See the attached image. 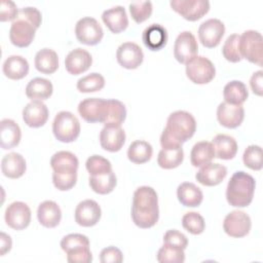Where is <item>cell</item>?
Instances as JSON below:
<instances>
[{
	"mask_svg": "<svg viewBox=\"0 0 263 263\" xmlns=\"http://www.w3.org/2000/svg\"><path fill=\"white\" fill-rule=\"evenodd\" d=\"M132 219L140 228L153 227L159 218L158 197L156 191L149 186L136 189L133 196Z\"/></svg>",
	"mask_w": 263,
	"mask_h": 263,
	"instance_id": "6da1fadb",
	"label": "cell"
},
{
	"mask_svg": "<svg viewBox=\"0 0 263 263\" xmlns=\"http://www.w3.org/2000/svg\"><path fill=\"white\" fill-rule=\"evenodd\" d=\"M256 182L255 179L243 171L235 172L226 188V199L231 206L246 208L254 197Z\"/></svg>",
	"mask_w": 263,
	"mask_h": 263,
	"instance_id": "7a4b0ae2",
	"label": "cell"
},
{
	"mask_svg": "<svg viewBox=\"0 0 263 263\" xmlns=\"http://www.w3.org/2000/svg\"><path fill=\"white\" fill-rule=\"evenodd\" d=\"M164 130L182 144L194 135L196 130V121L191 113L184 110H178L168 115Z\"/></svg>",
	"mask_w": 263,
	"mask_h": 263,
	"instance_id": "3957f363",
	"label": "cell"
},
{
	"mask_svg": "<svg viewBox=\"0 0 263 263\" xmlns=\"http://www.w3.org/2000/svg\"><path fill=\"white\" fill-rule=\"evenodd\" d=\"M52 132L58 141L71 143L75 141L80 134V122L73 113L61 111L53 119Z\"/></svg>",
	"mask_w": 263,
	"mask_h": 263,
	"instance_id": "277c9868",
	"label": "cell"
},
{
	"mask_svg": "<svg viewBox=\"0 0 263 263\" xmlns=\"http://www.w3.org/2000/svg\"><path fill=\"white\" fill-rule=\"evenodd\" d=\"M262 35L255 30H247L239 35V51L242 59L249 62L262 66L263 45Z\"/></svg>",
	"mask_w": 263,
	"mask_h": 263,
	"instance_id": "5b68a950",
	"label": "cell"
},
{
	"mask_svg": "<svg viewBox=\"0 0 263 263\" xmlns=\"http://www.w3.org/2000/svg\"><path fill=\"white\" fill-rule=\"evenodd\" d=\"M216 74L214 64L205 57L195 55L186 63V75L196 84H206L211 82Z\"/></svg>",
	"mask_w": 263,
	"mask_h": 263,
	"instance_id": "8992f818",
	"label": "cell"
},
{
	"mask_svg": "<svg viewBox=\"0 0 263 263\" xmlns=\"http://www.w3.org/2000/svg\"><path fill=\"white\" fill-rule=\"evenodd\" d=\"M75 35L80 43L96 45L101 42L104 36V31L96 18L84 16L77 21L75 25Z\"/></svg>",
	"mask_w": 263,
	"mask_h": 263,
	"instance_id": "52a82bcc",
	"label": "cell"
},
{
	"mask_svg": "<svg viewBox=\"0 0 263 263\" xmlns=\"http://www.w3.org/2000/svg\"><path fill=\"white\" fill-rule=\"evenodd\" d=\"M37 28L29 20L17 14L9 29V39L17 47L29 46L34 37Z\"/></svg>",
	"mask_w": 263,
	"mask_h": 263,
	"instance_id": "ba28073f",
	"label": "cell"
},
{
	"mask_svg": "<svg viewBox=\"0 0 263 263\" xmlns=\"http://www.w3.org/2000/svg\"><path fill=\"white\" fill-rule=\"evenodd\" d=\"M171 7L187 21H197L210 10L208 0H172Z\"/></svg>",
	"mask_w": 263,
	"mask_h": 263,
	"instance_id": "9c48e42d",
	"label": "cell"
},
{
	"mask_svg": "<svg viewBox=\"0 0 263 263\" xmlns=\"http://www.w3.org/2000/svg\"><path fill=\"white\" fill-rule=\"evenodd\" d=\"M252 222L250 216L243 211H232L226 215L223 221V229L231 237L239 238L246 236L251 230Z\"/></svg>",
	"mask_w": 263,
	"mask_h": 263,
	"instance_id": "30bf717a",
	"label": "cell"
},
{
	"mask_svg": "<svg viewBox=\"0 0 263 263\" xmlns=\"http://www.w3.org/2000/svg\"><path fill=\"white\" fill-rule=\"evenodd\" d=\"M225 33V26L218 18H209L200 24L198 28V38L200 43L206 48L219 45Z\"/></svg>",
	"mask_w": 263,
	"mask_h": 263,
	"instance_id": "8fae6325",
	"label": "cell"
},
{
	"mask_svg": "<svg viewBox=\"0 0 263 263\" xmlns=\"http://www.w3.org/2000/svg\"><path fill=\"white\" fill-rule=\"evenodd\" d=\"M4 219L10 228L14 230L25 229L31 222V210L23 201H13L6 208Z\"/></svg>",
	"mask_w": 263,
	"mask_h": 263,
	"instance_id": "7c38bea8",
	"label": "cell"
},
{
	"mask_svg": "<svg viewBox=\"0 0 263 263\" xmlns=\"http://www.w3.org/2000/svg\"><path fill=\"white\" fill-rule=\"evenodd\" d=\"M197 41L190 31H183L177 36L174 44V57L179 63L186 64L197 55Z\"/></svg>",
	"mask_w": 263,
	"mask_h": 263,
	"instance_id": "4fadbf2b",
	"label": "cell"
},
{
	"mask_svg": "<svg viewBox=\"0 0 263 263\" xmlns=\"http://www.w3.org/2000/svg\"><path fill=\"white\" fill-rule=\"evenodd\" d=\"M107 108V100L101 98H87L78 105L79 115L87 122H103Z\"/></svg>",
	"mask_w": 263,
	"mask_h": 263,
	"instance_id": "5bb4252c",
	"label": "cell"
},
{
	"mask_svg": "<svg viewBox=\"0 0 263 263\" xmlns=\"http://www.w3.org/2000/svg\"><path fill=\"white\" fill-rule=\"evenodd\" d=\"M75 221L83 227L95 226L101 219L102 210L99 203L92 199L80 201L75 209Z\"/></svg>",
	"mask_w": 263,
	"mask_h": 263,
	"instance_id": "9a60e30c",
	"label": "cell"
},
{
	"mask_svg": "<svg viewBox=\"0 0 263 263\" xmlns=\"http://www.w3.org/2000/svg\"><path fill=\"white\" fill-rule=\"evenodd\" d=\"M116 59L121 67L130 70L138 68L142 64L144 53L137 43L123 42L117 48Z\"/></svg>",
	"mask_w": 263,
	"mask_h": 263,
	"instance_id": "2e32d148",
	"label": "cell"
},
{
	"mask_svg": "<svg viewBox=\"0 0 263 263\" xmlns=\"http://www.w3.org/2000/svg\"><path fill=\"white\" fill-rule=\"evenodd\" d=\"M243 118L245 109L241 105L222 102L217 108V119L221 125L227 128H236L241 124Z\"/></svg>",
	"mask_w": 263,
	"mask_h": 263,
	"instance_id": "e0dca14e",
	"label": "cell"
},
{
	"mask_svg": "<svg viewBox=\"0 0 263 263\" xmlns=\"http://www.w3.org/2000/svg\"><path fill=\"white\" fill-rule=\"evenodd\" d=\"M125 142V132L119 125H104L100 132V143L104 150L119 151Z\"/></svg>",
	"mask_w": 263,
	"mask_h": 263,
	"instance_id": "ac0fdd59",
	"label": "cell"
},
{
	"mask_svg": "<svg viewBox=\"0 0 263 263\" xmlns=\"http://www.w3.org/2000/svg\"><path fill=\"white\" fill-rule=\"evenodd\" d=\"M91 64L92 58L90 53L81 47L71 50L65 59L66 70L72 75H79L87 71Z\"/></svg>",
	"mask_w": 263,
	"mask_h": 263,
	"instance_id": "d6986e66",
	"label": "cell"
},
{
	"mask_svg": "<svg viewBox=\"0 0 263 263\" xmlns=\"http://www.w3.org/2000/svg\"><path fill=\"white\" fill-rule=\"evenodd\" d=\"M48 119V109L42 101H31L23 109V120L30 127H40Z\"/></svg>",
	"mask_w": 263,
	"mask_h": 263,
	"instance_id": "ffe728a7",
	"label": "cell"
},
{
	"mask_svg": "<svg viewBox=\"0 0 263 263\" xmlns=\"http://www.w3.org/2000/svg\"><path fill=\"white\" fill-rule=\"evenodd\" d=\"M227 168L220 163H206L198 170L195 174V179L198 183L204 186L219 185L226 177Z\"/></svg>",
	"mask_w": 263,
	"mask_h": 263,
	"instance_id": "44dd1931",
	"label": "cell"
},
{
	"mask_svg": "<svg viewBox=\"0 0 263 263\" xmlns=\"http://www.w3.org/2000/svg\"><path fill=\"white\" fill-rule=\"evenodd\" d=\"M102 20L108 29L114 34L124 31L128 26L125 8L121 5H116L104 10L102 13Z\"/></svg>",
	"mask_w": 263,
	"mask_h": 263,
	"instance_id": "7402d4cb",
	"label": "cell"
},
{
	"mask_svg": "<svg viewBox=\"0 0 263 263\" xmlns=\"http://www.w3.org/2000/svg\"><path fill=\"white\" fill-rule=\"evenodd\" d=\"M37 219L42 226L54 228L60 224L62 219L61 208L52 200H44L38 205Z\"/></svg>",
	"mask_w": 263,
	"mask_h": 263,
	"instance_id": "603a6c76",
	"label": "cell"
},
{
	"mask_svg": "<svg viewBox=\"0 0 263 263\" xmlns=\"http://www.w3.org/2000/svg\"><path fill=\"white\" fill-rule=\"evenodd\" d=\"M142 40L150 50H159L167 42V31L159 24H151L143 31Z\"/></svg>",
	"mask_w": 263,
	"mask_h": 263,
	"instance_id": "cb8c5ba5",
	"label": "cell"
},
{
	"mask_svg": "<svg viewBox=\"0 0 263 263\" xmlns=\"http://www.w3.org/2000/svg\"><path fill=\"white\" fill-rule=\"evenodd\" d=\"M212 145L215 151V157L229 160L232 159L237 152V143L235 139L229 135L218 134L212 140Z\"/></svg>",
	"mask_w": 263,
	"mask_h": 263,
	"instance_id": "d4e9b609",
	"label": "cell"
},
{
	"mask_svg": "<svg viewBox=\"0 0 263 263\" xmlns=\"http://www.w3.org/2000/svg\"><path fill=\"white\" fill-rule=\"evenodd\" d=\"M27 168L25 158L16 152H10L3 156L1 160V171L3 175L10 179L21 178Z\"/></svg>",
	"mask_w": 263,
	"mask_h": 263,
	"instance_id": "484cf974",
	"label": "cell"
},
{
	"mask_svg": "<svg viewBox=\"0 0 263 263\" xmlns=\"http://www.w3.org/2000/svg\"><path fill=\"white\" fill-rule=\"evenodd\" d=\"M78 164V158L70 151H58L50 159V165L53 172L60 174L77 173Z\"/></svg>",
	"mask_w": 263,
	"mask_h": 263,
	"instance_id": "4316f807",
	"label": "cell"
},
{
	"mask_svg": "<svg viewBox=\"0 0 263 263\" xmlns=\"http://www.w3.org/2000/svg\"><path fill=\"white\" fill-rule=\"evenodd\" d=\"M0 144L3 149H11L18 145L22 137L18 124L9 118H4L0 122Z\"/></svg>",
	"mask_w": 263,
	"mask_h": 263,
	"instance_id": "83f0119b",
	"label": "cell"
},
{
	"mask_svg": "<svg viewBox=\"0 0 263 263\" xmlns=\"http://www.w3.org/2000/svg\"><path fill=\"white\" fill-rule=\"evenodd\" d=\"M177 197L184 206L195 208L202 202L203 194L200 188L194 183L184 182L177 188Z\"/></svg>",
	"mask_w": 263,
	"mask_h": 263,
	"instance_id": "f1b7e54d",
	"label": "cell"
},
{
	"mask_svg": "<svg viewBox=\"0 0 263 263\" xmlns=\"http://www.w3.org/2000/svg\"><path fill=\"white\" fill-rule=\"evenodd\" d=\"M4 75L12 80H18L28 75L29 63L22 55H10L8 57L2 66Z\"/></svg>",
	"mask_w": 263,
	"mask_h": 263,
	"instance_id": "f546056e",
	"label": "cell"
},
{
	"mask_svg": "<svg viewBox=\"0 0 263 263\" xmlns=\"http://www.w3.org/2000/svg\"><path fill=\"white\" fill-rule=\"evenodd\" d=\"M53 91L52 83L45 78L36 77L31 79L26 86V96L32 101L47 100Z\"/></svg>",
	"mask_w": 263,
	"mask_h": 263,
	"instance_id": "4dcf8cb0",
	"label": "cell"
},
{
	"mask_svg": "<svg viewBox=\"0 0 263 263\" xmlns=\"http://www.w3.org/2000/svg\"><path fill=\"white\" fill-rule=\"evenodd\" d=\"M35 67L43 74H52L59 68L58 53L51 48H42L35 55Z\"/></svg>",
	"mask_w": 263,
	"mask_h": 263,
	"instance_id": "1f68e13d",
	"label": "cell"
},
{
	"mask_svg": "<svg viewBox=\"0 0 263 263\" xmlns=\"http://www.w3.org/2000/svg\"><path fill=\"white\" fill-rule=\"evenodd\" d=\"M215 157V151L211 142L201 141L194 144L190 152L191 164L195 167H200L210 163Z\"/></svg>",
	"mask_w": 263,
	"mask_h": 263,
	"instance_id": "d6a6232c",
	"label": "cell"
},
{
	"mask_svg": "<svg viewBox=\"0 0 263 263\" xmlns=\"http://www.w3.org/2000/svg\"><path fill=\"white\" fill-rule=\"evenodd\" d=\"M224 102L232 105H242L248 97L249 91L246 84L239 80H232L228 82L223 89Z\"/></svg>",
	"mask_w": 263,
	"mask_h": 263,
	"instance_id": "836d02e7",
	"label": "cell"
},
{
	"mask_svg": "<svg viewBox=\"0 0 263 263\" xmlns=\"http://www.w3.org/2000/svg\"><path fill=\"white\" fill-rule=\"evenodd\" d=\"M126 117V109L122 102L118 100H107V108L102 123L104 125H119L123 123Z\"/></svg>",
	"mask_w": 263,
	"mask_h": 263,
	"instance_id": "e575fe53",
	"label": "cell"
},
{
	"mask_svg": "<svg viewBox=\"0 0 263 263\" xmlns=\"http://www.w3.org/2000/svg\"><path fill=\"white\" fill-rule=\"evenodd\" d=\"M153 154L152 146L143 140H136L130 143L127 149V158L137 164H142L151 159Z\"/></svg>",
	"mask_w": 263,
	"mask_h": 263,
	"instance_id": "d590c367",
	"label": "cell"
},
{
	"mask_svg": "<svg viewBox=\"0 0 263 263\" xmlns=\"http://www.w3.org/2000/svg\"><path fill=\"white\" fill-rule=\"evenodd\" d=\"M88 183L90 188L99 194H108L113 191L117 184V179L115 174L112 172L102 174V175H96V176H89Z\"/></svg>",
	"mask_w": 263,
	"mask_h": 263,
	"instance_id": "8d00e7d4",
	"label": "cell"
},
{
	"mask_svg": "<svg viewBox=\"0 0 263 263\" xmlns=\"http://www.w3.org/2000/svg\"><path fill=\"white\" fill-rule=\"evenodd\" d=\"M184 160V151L182 147L161 149L157 156V163L160 167L172 170L179 166Z\"/></svg>",
	"mask_w": 263,
	"mask_h": 263,
	"instance_id": "74e56055",
	"label": "cell"
},
{
	"mask_svg": "<svg viewBox=\"0 0 263 263\" xmlns=\"http://www.w3.org/2000/svg\"><path fill=\"white\" fill-rule=\"evenodd\" d=\"M76 86L81 92L98 91L105 86V78L102 74L93 72L78 79Z\"/></svg>",
	"mask_w": 263,
	"mask_h": 263,
	"instance_id": "f35d334b",
	"label": "cell"
},
{
	"mask_svg": "<svg viewBox=\"0 0 263 263\" xmlns=\"http://www.w3.org/2000/svg\"><path fill=\"white\" fill-rule=\"evenodd\" d=\"M156 259L160 263H183L185 253L181 248L163 245L157 252Z\"/></svg>",
	"mask_w": 263,
	"mask_h": 263,
	"instance_id": "ab89813d",
	"label": "cell"
},
{
	"mask_svg": "<svg viewBox=\"0 0 263 263\" xmlns=\"http://www.w3.org/2000/svg\"><path fill=\"white\" fill-rule=\"evenodd\" d=\"M223 57L231 63H237L242 60V57L239 51V35L231 34L229 35L222 47Z\"/></svg>",
	"mask_w": 263,
	"mask_h": 263,
	"instance_id": "60d3db41",
	"label": "cell"
},
{
	"mask_svg": "<svg viewBox=\"0 0 263 263\" xmlns=\"http://www.w3.org/2000/svg\"><path fill=\"white\" fill-rule=\"evenodd\" d=\"M183 227L191 234L197 235L203 232L205 222L203 217L197 212H188L182 218Z\"/></svg>",
	"mask_w": 263,
	"mask_h": 263,
	"instance_id": "b9f144b4",
	"label": "cell"
},
{
	"mask_svg": "<svg viewBox=\"0 0 263 263\" xmlns=\"http://www.w3.org/2000/svg\"><path fill=\"white\" fill-rule=\"evenodd\" d=\"M243 164L253 170L260 171L262 168V148L258 145H250L242 154Z\"/></svg>",
	"mask_w": 263,
	"mask_h": 263,
	"instance_id": "7bdbcfd3",
	"label": "cell"
},
{
	"mask_svg": "<svg viewBox=\"0 0 263 263\" xmlns=\"http://www.w3.org/2000/svg\"><path fill=\"white\" fill-rule=\"evenodd\" d=\"M85 166L87 172L89 173V176L102 175V174L112 172L111 162L107 158L97 154L91 155L87 158L85 162Z\"/></svg>",
	"mask_w": 263,
	"mask_h": 263,
	"instance_id": "ee69618b",
	"label": "cell"
},
{
	"mask_svg": "<svg viewBox=\"0 0 263 263\" xmlns=\"http://www.w3.org/2000/svg\"><path fill=\"white\" fill-rule=\"evenodd\" d=\"M129 12L133 20L140 24L148 20L153 10L152 2L151 1H140V2H133L129 4Z\"/></svg>",
	"mask_w": 263,
	"mask_h": 263,
	"instance_id": "f6af8a7d",
	"label": "cell"
},
{
	"mask_svg": "<svg viewBox=\"0 0 263 263\" xmlns=\"http://www.w3.org/2000/svg\"><path fill=\"white\" fill-rule=\"evenodd\" d=\"M84 246H89V239L87 236L80 233H70L64 236L61 240V248L65 253Z\"/></svg>",
	"mask_w": 263,
	"mask_h": 263,
	"instance_id": "bcb514c9",
	"label": "cell"
},
{
	"mask_svg": "<svg viewBox=\"0 0 263 263\" xmlns=\"http://www.w3.org/2000/svg\"><path fill=\"white\" fill-rule=\"evenodd\" d=\"M77 181V173L72 174H60L54 173L52 174V182L57 189L61 191H67L70 190Z\"/></svg>",
	"mask_w": 263,
	"mask_h": 263,
	"instance_id": "7dc6e473",
	"label": "cell"
},
{
	"mask_svg": "<svg viewBox=\"0 0 263 263\" xmlns=\"http://www.w3.org/2000/svg\"><path fill=\"white\" fill-rule=\"evenodd\" d=\"M67 254V261L69 263H90L92 261V255L89 246L78 247L69 251Z\"/></svg>",
	"mask_w": 263,
	"mask_h": 263,
	"instance_id": "c3c4849f",
	"label": "cell"
},
{
	"mask_svg": "<svg viewBox=\"0 0 263 263\" xmlns=\"http://www.w3.org/2000/svg\"><path fill=\"white\" fill-rule=\"evenodd\" d=\"M163 245L173 246L185 250L188 246V239L184 233L176 229H170L163 235Z\"/></svg>",
	"mask_w": 263,
	"mask_h": 263,
	"instance_id": "681fc988",
	"label": "cell"
},
{
	"mask_svg": "<svg viewBox=\"0 0 263 263\" xmlns=\"http://www.w3.org/2000/svg\"><path fill=\"white\" fill-rule=\"evenodd\" d=\"M18 9L15 3L11 0H2L0 4V21H14L17 16Z\"/></svg>",
	"mask_w": 263,
	"mask_h": 263,
	"instance_id": "f907efd6",
	"label": "cell"
},
{
	"mask_svg": "<svg viewBox=\"0 0 263 263\" xmlns=\"http://www.w3.org/2000/svg\"><path fill=\"white\" fill-rule=\"evenodd\" d=\"M100 261L102 263H121L123 255L118 248L110 246L101 251Z\"/></svg>",
	"mask_w": 263,
	"mask_h": 263,
	"instance_id": "816d5d0a",
	"label": "cell"
},
{
	"mask_svg": "<svg viewBox=\"0 0 263 263\" xmlns=\"http://www.w3.org/2000/svg\"><path fill=\"white\" fill-rule=\"evenodd\" d=\"M262 77H263V71L259 70L253 73L251 79H250V86L252 91L257 96L263 95V84H262Z\"/></svg>",
	"mask_w": 263,
	"mask_h": 263,
	"instance_id": "f5cc1de1",
	"label": "cell"
},
{
	"mask_svg": "<svg viewBox=\"0 0 263 263\" xmlns=\"http://www.w3.org/2000/svg\"><path fill=\"white\" fill-rule=\"evenodd\" d=\"M12 240L11 237L5 232L0 233V256H4L7 252L11 250Z\"/></svg>",
	"mask_w": 263,
	"mask_h": 263,
	"instance_id": "db71d44e",
	"label": "cell"
}]
</instances>
